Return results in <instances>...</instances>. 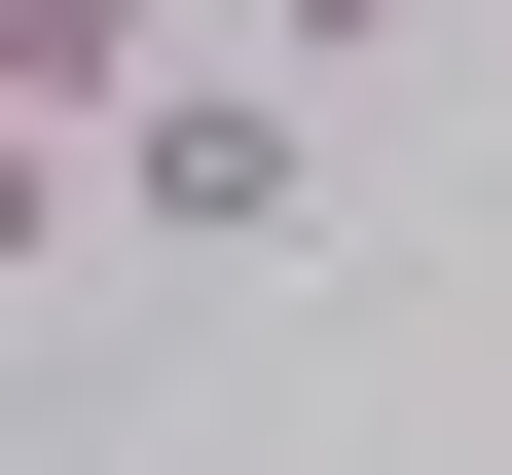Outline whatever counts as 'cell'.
Returning a JSON list of instances; mask_svg holds the SVG:
<instances>
[{
  "instance_id": "6da1fadb",
  "label": "cell",
  "mask_w": 512,
  "mask_h": 475,
  "mask_svg": "<svg viewBox=\"0 0 512 475\" xmlns=\"http://www.w3.org/2000/svg\"><path fill=\"white\" fill-rule=\"evenodd\" d=\"M330 220V147H293V37H147V74H110V256H293Z\"/></svg>"
},
{
  "instance_id": "3957f363",
  "label": "cell",
  "mask_w": 512,
  "mask_h": 475,
  "mask_svg": "<svg viewBox=\"0 0 512 475\" xmlns=\"http://www.w3.org/2000/svg\"><path fill=\"white\" fill-rule=\"evenodd\" d=\"M256 37H293V74H403V37H439V0H256Z\"/></svg>"
},
{
  "instance_id": "7a4b0ae2",
  "label": "cell",
  "mask_w": 512,
  "mask_h": 475,
  "mask_svg": "<svg viewBox=\"0 0 512 475\" xmlns=\"http://www.w3.org/2000/svg\"><path fill=\"white\" fill-rule=\"evenodd\" d=\"M147 37H183V0H0V110H110Z\"/></svg>"
}]
</instances>
